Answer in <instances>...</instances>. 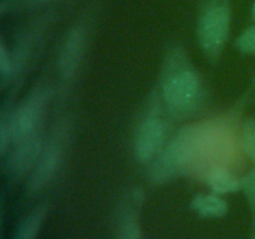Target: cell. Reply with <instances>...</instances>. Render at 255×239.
<instances>
[{
  "instance_id": "cell-1",
  "label": "cell",
  "mask_w": 255,
  "mask_h": 239,
  "mask_svg": "<svg viewBox=\"0 0 255 239\" xmlns=\"http://www.w3.org/2000/svg\"><path fill=\"white\" fill-rule=\"evenodd\" d=\"M158 94L169 117L186 120L206 102V87L198 70L182 46L167 51L159 76Z\"/></svg>"
},
{
  "instance_id": "cell-2",
  "label": "cell",
  "mask_w": 255,
  "mask_h": 239,
  "mask_svg": "<svg viewBox=\"0 0 255 239\" xmlns=\"http://www.w3.org/2000/svg\"><path fill=\"white\" fill-rule=\"evenodd\" d=\"M203 123L189 124L168 139L158 156L148 164V181L163 184L189 171H196L201 157Z\"/></svg>"
},
{
  "instance_id": "cell-3",
  "label": "cell",
  "mask_w": 255,
  "mask_h": 239,
  "mask_svg": "<svg viewBox=\"0 0 255 239\" xmlns=\"http://www.w3.org/2000/svg\"><path fill=\"white\" fill-rule=\"evenodd\" d=\"M158 91L149 97L146 111L139 119L133 137V153L139 163L149 164L168 142V121Z\"/></svg>"
},
{
  "instance_id": "cell-4",
  "label": "cell",
  "mask_w": 255,
  "mask_h": 239,
  "mask_svg": "<svg viewBox=\"0 0 255 239\" xmlns=\"http://www.w3.org/2000/svg\"><path fill=\"white\" fill-rule=\"evenodd\" d=\"M231 9L222 1H213L202 11L197 24V41L208 59L221 56L229 37Z\"/></svg>"
},
{
  "instance_id": "cell-5",
  "label": "cell",
  "mask_w": 255,
  "mask_h": 239,
  "mask_svg": "<svg viewBox=\"0 0 255 239\" xmlns=\"http://www.w3.org/2000/svg\"><path fill=\"white\" fill-rule=\"evenodd\" d=\"M50 100V89L40 87L31 92L11 114H9L12 144L42 131V121Z\"/></svg>"
},
{
  "instance_id": "cell-6",
  "label": "cell",
  "mask_w": 255,
  "mask_h": 239,
  "mask_svg": "<svg viewBox=\"0 0 255 239\" xmlns=\"http://www.w3.org/2000/svg\"><path fill=\"white\" fill-rule=\"evenodd\" d=\"M64 132L59 129L52 134L51 139L46 141L36 166L29 174L27 188L30 192L41 191L56 176L64 158Z\"/></svg>"
},
{
  "instance_id": "cell-7",
  "label": "cell",
  "mask_w": 255,
  "mask_h": 239,
  "mask_svg": "<svg viewBox=\"0 0 255 239\" xmlns=\"http://www.w3.org/2000/svg\"><path fill=\"white\" fill-rule=\"evenodd\" d=\"M46 144L42 131L12 144L9 151L7 169L14 178H22L32 172Z\"/></svg>"
},
{
  "instance_id": "cell-8",
  "label": "cell",
  "mask_w": 255,
  "mask_h": 239,
  "mask_svg": "<svg viewBox=\"0 0 255 239\" xmlns=\"http://www.w3.org/2000/svg\"><path fill=\"white\" fill-rule=\"evenodd\" d=\"M86 49V34L82 27H76L67 35L59 55V74L65 81L76 76Z\"/></svg>"
},
{
  "instance_id": "cell-9",
  "label": "cell",
  "mask_w": 255,
  "mask_h": 239,
  "mask_svg": "<svg viewBox=\"0 0 255 239\" xmlns=\"http://www.w3.org/2000/svg\"><path fill=\"white\" fill-rule=\"evenodd\" d=\"M141 202V191H132L122 199L116 218V239H142L138 219Z\"/></svg>"
},
{
  "instance_id": "cell-10",
  "label": "cell",
  "mask_w": 255,
  "mask_h": 239,
  "mask_svg": "<svg viewBox=\"0 0 255 239\" xmlns=\"http://www.w3.org/2000/svg\"><path fill=\"white\" fill-rule=\"evenodd\" d=\"M203 174L207 184L213 193L222 196L242 191V178L232 171L231 167L216 164L209 167Z\"/></svg>"
},
{
  "instance_id": "cell-11",
  "label": "cell",
  "mask_w": 255,
  "mask_h": 239,
  "mask_svg": "<svg viewBox=\"0 0 255 239\" xmlns=\"http://www.w3.org/2000/svg\"><path fill=\"white\" fill-rule=\"evenodd\" d=\"M191 207L203 218H222L228 213V204L217 193L198 194L193 198Z\"/></svg>"
},
{
  "instance_id": "cell-12",
  "label": "cell",
  "mask_w": 255,
  "mask_h": 239,
  "mask_svg": "<svg viewBox=\"0 0 255 239\" xmlns=\"http://www.w3.org/2000/svg\"><path fill=\"white\" fill-rule=\"evenodd\" d=\"M45 216H46V208L44 206L36 207L31 213L22 219L14 239H36Z\"/></svg>"
},
{
  "instance_id": "cell-13",
  "label": "cell",
  "mask_w": 255,
  "mask_h": 239,
  "mask_svg": "<svg viewBox=\"0 0 255 239\" xmlns=\"http://www.w3.org/2000/svg\"><path fill=\"white\" fill-rule=\"evenodd\" d=\"M239 146L246 156L255 164V119L249 117L242 123L239 132Z\"/></svg>"
},
{
  "instance_id": "cell-14",
  "label": "cell",
  "mask_w": 255,
  "mask_h": 239,
  "mask_svg": "<svg viewBox=\"0 0 255 239\" xmlns=\"http://www.w3.org/2000/svg\"><path fill=\"white\" fill-rule=\"evenodd\" d=\"M237 51L243 55L255 56V24L244 29L234 40Z\"/></svg>"
},
{
  "instance_id": "cell-15",
  "label": "cell",
  "mask_w": 255,
  "mask_h": 239,
  "mask_svg": "<svg viewBox=\"0 0 255 239\" xmlns=\"http://www.w3.org/2000/svg\"><path fill=\"white\" fill-rule=\"evenodd\" d=\"M242 191L248 201L251 207L252 214H253V222L255 228V164L252 169H249L243 177H242Z\"/></svg>"
},
{
  "instance_id": "cell-16",
  "label": "cell",
  "mask_w": 255,
  "mask_h": 239,
  "mask_svg": "<svg viewBox=\"0 0 255 239\" xmlns=\"http://www.w3.org/2000/svg\"><path fill=\"white\" fill-rule=\"evenodd\" d=\"M15 72V62L14 57L7 50L4 41L0 44V75L4 80L10 79Z\"/></svg>"
},
{
  "instance_id": "cell-17",
  "label": "cell",
  "mask_w": 255,
  "mask_h": 239,
  "mask_svg": "<svg viewBox=\"0 0 255 239\" xmlns=\"http://www.w3.org/2000/svg\"><path fill=\"white\" fill-rule=\"evenodd\" d=\"M252 19H253L255 21V0L253 2V6H252Z\"/></svg>"
},
{
  "instance_id": "cell-18",
  "label": "cell",
  "mask_w": 255,
  "mask_h": 239,
  "mask_svg": "<svg viewBox=\"0 0 255 239\" xmlns=\"http://www.w3.org/2000/svg\"><path fill=\"white\" fill-rule=\"evenodd\" d=\"M27 1H36V2H40V1H49V0H27Z\"/></svg>"
},
{
  "instance_id": "cell-19",
  "label": "cell",
  "mask_w": 255,
  "mask_h": 239,
  "mask_svg": "<svg viewBox=\"0 0 255 239\" xmlns=\"http://www.w3.org/2000/svg\"><path fill=\"white\" fill-rule=\"evenodd\" d=\"M254 95H255V85H254Z\"/></svg>"
}]
</instances>
